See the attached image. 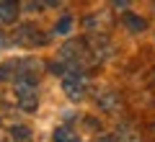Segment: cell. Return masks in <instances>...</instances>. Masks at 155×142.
Returning a JSON list of instances; mask_svg holds the SVG:
<instances>
[{"label":"cell","instance_id":"5","mask_svg":"<svg viewBox=\"0 0 155 142\" xmlns=\"http://www.w3.org/2000/svg\"><path fill=\"white\" fill-rule=\"evenodd\" d=\"M124 21H127V26L134 28V31H142V28H145V21H140V16H127Z\"/></svg>","mask_w":155,"mask_h":142},{"label":"cell","instance_id":"1","mask_svg":"<svg viewBox=\"0 0 155 142\" xmlns=\"http://www.w3.org/2000/svg\"><path fill=\"white\" fill-rule=\"evenodd\" d=\"M62 88H65V93L70 96V98H80L85 93V80L78 75H67L65 80H62Z\"/></svg>","mask_w":155,"mask_h":142},{"label":"cell","instance_id":"2","mask_svg":"<svg viewBox=\"0 0 155 142\" xmlns=\"http://www.w3.org/2000/svg\"><path fill=\"white\" fill-rule=\"evenodd\" d=\"M16 16H18L16 3H0V23H13Z\"/></svg>","mask_w":155,"mask_h":142},{"label":"cell","instance_id":"4","mask_svg":"<svg viewBox=\"0 0 155 142\" xmlns=\"http://www.w3.org/2000/svg\"><path fill=\"white\" fill-rule=\"evenodd\" d=\"M11 134L16 137V140H28V137H31V129H28V127H13Z\"/></svg>","mask_w":155,"mask_h":142},{"label":"cell","instance_id":"3","mask_svg":"<svg viewBox=\"0 0 155 142\" xmlns=\"http://www.w3.org/2000/svg\"><path fill=\"white\" fill-rule=\"evenodd\" d=\"M54 142H80V137H78L75 132L70 129V127H62V129H57Z\"/></svg>","mask_w":155,"mask_h":142},{"label":"cell","instance_id":"6","mask_svg":"<svg viewBox=\"0 0 155 142\" xmlns=\"http://www.w3.org/2000/svg\"><path fill=\"white\" fill-rule=\"evenodd\" d=\"M70 26H72V21H70V16H67L65 21L57 23V34H67V31H70Z\"/></svg>","mask_w":155,"mask_h":142}]
</instances>
